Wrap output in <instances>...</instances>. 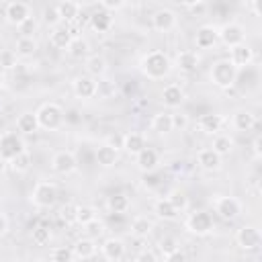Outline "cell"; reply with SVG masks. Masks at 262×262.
<instances>
[{"instance_id":"cell-42","label":"cell","mask_w":262,"mask_h":262,"mask_svg":"<svg viewBox=\"0 0 262 262\" xmlns=\"http://www.w3.org/2000/svg\"><path fill=\"white\" fill-rule=\"evenodd\" d=\"M168 201L172 203V207H174L178 213L186 211V207H188V196H186L182 190H172L170 196H168Z\"/></svg>"},{"instance_id":"cell-49","label":"cell","mask_w":262,"mask_h":262,"mask_svg":"<svg viewBox=\"0 0 262 262\" xmlns=\"http://www.w3.org/2000/svg\"><path fill=\"white\" fill-rule=\"evenodd\" d=\"M84 229H86V233H88L86 237H92V239H94L96 235H100V233L104 231V225H102L98 219H94V221H90L88 225H84Z\"/></svg>"},{"instance_id":"cell-53","label":"cell","mask_w":262,"mask_h":262,"mask_svg":"<svg viewBox=\"0 0 262 262\" xmlns=\"http://www.w3.org/2000/svg\"><path fill=\"white\" fill-rule=\"evenodd\" d=\"M135 262H158V256H156V252H151V250H141V252L137 254Z\"/></svg>"},{"instance_id":"cell-23","label":"cell","mask_w":262,"mask_h":262,"mask_svg":"<svg viewBox=\"0 0 262 262\" xmlns=\"http://www.w3.org/2000/svg\"><path fill=\"white\" fill-rule=\"evenodd\" d=\"M135 164L141 172H154L160 164V154L154 149V147H145L143 151H139L135 156Z\"/></svg>"},{"instance_id":"cell-24","label":"cell","mask_w":262,"mask_h":262,"mask_svg":"<svg viewBox=\"0 0 262 262\" xmlns=\"http://www.w3.org/2000/svg\"><path fill=\"white\" fill-rule=\"evenodd\" d=\"M199 53L196 51H190V49H184V51H178L176 57H174V63L180 72H194L199 68Z\"/></svg>"},{"instance_id":"cell-31","label":"cell","mask_w":262,"mask_h":262,"mask_svg":"<svg viewBox=\"0 0 262 262\" xmlns=\"http://www.w3.org/2000/svg\"><path fill=\"white\" fill-rule=\"evenodd\" d=\"M151 131H156L158 135H168L172 129V113H156L151 119Z\"/></svg>"},{"instance_id":"cell-41","label":"cell","mask_w":262,"mask_h":262,"mask_svg":"<svg viewBox=\"0 0 262 262\" xmlns=\"http://www.w3.org/2000/svg\"><path fill=\"white\" fill-rule=\"evenodd\" d=\"M76 215H78V205H74V203H66L59 209V219L66 225H74L76 223Z\"/></svg>"},{"instance_id":"cell-9","label":"cell","mask_w":262,"mask_h":262,"mask_svg":"<svg viewBox=\"0 0 262 262\" xmlns=\"http://www.w3.org/2000/svg\"><path fill=\"white\" fill-rule=\"evenodd\" d=\"M235 244L246 252H254L262 244V233H260V229L256 225H244L235 233Z\"/></svg>"},{"instance_id":"cell-6","label":"cell","mask_w":262,"mask_h":262,"mask_svg":"<svg viewBox=\"0 0 262 262\" xmlns=\"http://www.w3.org/2000/svg\"><path fill=\"white\" fill-rule=\"evenodd\" d=\"M217 39L229 49L237 47V45L246 43V29H244V25H239L235 20H229V23L221 25V29H217Z\"/></svg>"},{"instance_id":"cell-19","label":"cell","mask_w":262,"mask_h":262,"mask_svg":"<svg viewBox=\"0 0 262 262\" xmlns=\"http://www.w3.org/2000/svg\"><path fill=\"white\" fill-rule=\"evenodd\" d=\"M84 66H86V74H88L90 78H94V80L100 78V76H104L106 70H108L106 57L100 55V53H90V55L84 59Z\"/></svg>"},{"instance_id":"cell-58","label":"cell","mask_w":262,"mask_h":262,"mask_svg":"<svg viewBox=\"0 0 262 262\" xmlns=\"http://www.w3.org/2000/svg\"><path fill=\"white\" fill-rule=\"evenodd\" d=\"M4 170H6V162H4L2 158H0V176L4 174Z\"/></svg>"},{"instance_id":"cell-59","label":"cell","mask_w":262,"mask_h":262,"mask_svg":"<svg viewBox=\"0 0 262 262\" xmlns=\"http://www.w3.org/2000/svg\"><path fill=\"white\" fill-rule=\"evenodd\" d=\"M2 86H4V76H2V72H0V90H2Z\"/></svg>"},{"instance_id":"cell-51","label":"cell","mask_w":262,"mask_h":262,"mask_svg":"<svg viewBox=\"0 0 262 262\" xmlns=\"http://www.w3.org/2000/svg\"><path fill=\"white\" fill-rule=\"evenodd\" d=\"M104 143H106L108 147H113L115 151H119V149H123V135H121V133H111V135L104 139Z\"/></svg>"},{"instance_id":"cell-52","label":"cell","mask_w":262,"mask_h":262,"mask_svg":"<svg viewBox=\"0 0 262 262\" xmlns=\"http://www.w3.org/2000/svg\"><path fill=\"white\" fill-rule=\"evenodd\" d=\"M184 8H188L192 14H199V12H203V10H207V2H203V0H194V2H184L182 4Z\"/></svg>"},{"instance_id":"cell-20","label":"cell","mask_w":262,"mask_h":262,"mask_svg":"<svg viewBox=\"0 0 262 262\" xmlns=\"http://www.w3.org/2000/svg\"><path fill=\"white\" fill-rule=\"evenodd\" d=\"M184 98H186V94H184L182 86H178V84H168V86L162 90V102H164V106H168V108H178V106H182Z\"/></svg>"},{"instance_id":"cell-26","label":"cell","mask_w":262,"mask_h":262,"mask_svg":"<svg viewBox=\"0 0 262 262\" xmlns=\"http://www.w3.org/2000/svg\"><path fill=\"white\" fill-rule=\"evenodd\" d=\"M231 125L235 131H250L254 125H256V115L248 108H239L233 113L231 117Z\"/></svg>"},{"instance_id":"cell-13","label":"cell","mask_w":262,"mask_h":262,"mask_svg":"<svg viewBox=\"0 0 262 262\" xmlns=\"http://www.w3.org/2000/svg\"><path fill=\"white\" fill-rule=\"evenodd\" d=\"M96 88H98V82L90 76H78L74 82H72V90L78 98L82 100H90L96 96Z\"/></svg>"},{"instance_id":"cell-46","label":"cell","mask_w":262,"mask_h":262,"mask_svg":"<svg viewBox=\"0 0 262 262\" xmlns=\"http://www.w3.org/2000/svg\"><path fill=\"white\" fill-rule=\"evenodd\" d=\"M43 23L47 25V27H59V23H61V18H59V12H57V8H55V4L53 6H45L43 8Z\"/></svg>"},{"instance_id":"cell-30","label":"cell","mask_w":262,"mask_h":262,"mask_svg":"<svg viewBox=\"0 0 262 262\" xmlns=\"http://www.w3.org/2000/svg\"><path fill=\"white\" fill-rule=\"evenodd\" d=\"M94 158H96L98 166H102V168H113V166L117 164V160H119V151H115V149L108 147L106 143H100V145L96 147V151H94Z\"/></svg>"},{"instance_id":"cell-55","label":"cell","mask_w":262,"mask_h":262,"mask_svg":"<svg viewBox=\"0 0 262 262\" xmlns=\"http://www.w3.org/2000/svg\"><path fill=\"white\" fill-rule=\"evenodd\" d=\"M6 231H8V219H6L4 213H0V237H2Z\"/></svg>"},{"instance_id":"cell-3","label":"cell","mask_w":262,"mask_h":262,"mask_svg":"<svg viewBox=\"0 0 262 262\" xmlns=\"http://www.w3.org/2000/svg\"><path fill=\"white\" fill-rule=\"evenodd\" d=\"M237 72L239 70L231 66L229 59H217L211 68V82L221 90H229L237 80Z\"/></svg>"},{"instance_id":"cell-50","label":"cell","mask_w":262,"mask_h":262,"mask_svg":"<svg viewBox=\"0 0 262 262\" xmlns=\"http://www.w3.org/2000/svg\"><path fill=\"white\" fill-rule=\"evenodd\" d=\"M125 6H127V4H125L123 0H102V2H100V8L106 10V12H111V14L117 12V10H121V8H125Z\"/></svg>"},{"instance_id":"cell-32","label":"cell","mask_w":262,"mask_h":262,"mask_svg":"<svg viewBox=\"0 0 262 262\" xmlns=\"http://www.w3.org/2000/svg\"><path fill=\"white\" fill-rule=\"evenodd\" d=\"M37 47L39 45H37L35 37H18L16 45H14V53H16V57H33Z\"/></svg>"},{"instance_id":"cell-36","label":"cell","mask_w":262,"mask_h":262,"mask_svg":"<svg viewBox=\"0 0 262 262\" xmlns=\"http://www.w3.org/2000/svg\"><path fill=\"white\" fill-rule=\"evenodd\" d=\"M151 231H154V221H151V219L139 215V217H135V219L131 221V233H133L135 237H147Z\"/></svg>"},{"instance_id":"cell-22","label":"cell","mask_w":262,"mask_h":262,"mask_svg":"<svg viewBox=\"0 0 262 262\" xmlns=\"http://www.w3.org/2000/svg\"><path fill=\"white\" fill-rule=\"evenodd\" d=\"M217 29L213 27V25H203V27H199V31H196V35H194V43H196V47L199 49H211V47H215L217 45Z\"/></svg>"},{"instance_id":"cell-38","label":"cell","mask_w":262,"mask_h":262,"mask_svg":"<svg viewBox=\"0 0 262 262\" xmlns=\"http://www.w3.org/2000/svg\"><path fill=\"white\" fill-rule=\"evenodd\" d=\"M96 219V209L92 205H78V215H76V223H80L82 227L88 225L90 221Z\"/></svg>"},{"instance_id":"cell-40","label":"cell","mask_w":262,"mask_h":262,"mask_svg":"<svg viewBox=\"0 0 262 262\" xmlns=\"http://www.w3.org/2000/svg\"><path fill=\"white\" fill-rule=\"evenodd\" d=\"M8 164H10V168H12L16 174H25V172H29V168H31V156H29V151H23L20 156H16L14 160H10Z\"/></svg>"},{"instance_id":"cell-48","label":"cell","mask_w":262,"mask_h":262,"mask_svg":"<svg viewBox=\"0 0 262 262\" xmlns=\"http://www.w3.org/2000/svg\"><path fill=\"white\" fill-rule=\"evenodd\" d=\"M186 127H188V115H184V113H172V129L184 131Z\"/></svg>"},{"instance_id":"cell-4","label":"cell","mask_w":262,"mask_h":262,"mask_svg":"<svg viewBox=\"0 0 262 262\" xmlns=\"http://www.w3.org/2000/svg\"><path fill=\"white\" fill-rule=\"evenodd\" d=\"M23 151H27V143H25V139L18 133L8 131V133L0 135V158L6 164L10 160H14L16 156H20Z\"/></svg>"},{"instance_id":"cell-25","label":"cell","mask_w":262,"mask_h":262,"mask_svg":"<svg viewBox=\"0 0 262 262\" xmlns=\"http://www.w3.org/2000/svg\"><path fill=\"white\" fill-rule=\"evenodd\" d=\"M72 252H74V258L78 260H90L96 254V242L92 237H80L74 242Z\"/></svg>"},{"instance_id":"cell-1","label":"cell","mask_w":262,"mask_h":262,"mask_svg":"<svg viewBox=\"0 0 262 262\" xmlns=\"http://www.w3.org/2000/svg\"><path fill=\"white\" fill-rule=\"evenodd\" d=\"M139 70L147 80H164L172 72V59L164 51H149L141 57Z\"/></svg>"},{"instance_id":"cell-57","label":"cell","mask_w":262,"mask_h":262,"mask_svg":"<svg viewBox=\"0 0 262 262\" xmlns=\"http://www.w3.org/2000/svg\"><path fill=\"white\" fill-rule=\"evenodd\" d=\"M248 6H250V10H252V12H254V14H256V16H258V14H260V10H258V4H256V2H250V4H248Z\"/></svg>"},{"instance_id":"cell-18","label":"cell","mask_w":262,"mask_h":262,"mask_svg":"<svg viewBox=\"0 0 262 262\" xmlns=\"http://www.w3.org/2000/svg\"><path fill=\"white\" fill-rule=\"evenodd\" d=\"M147 147L145 143V135L139 131H129L123 135V151L129 156H137L139 151H143Z\"/></svg>"},{"instance_id":"cell-12","label":"cell","mask_w":262,"mask_h":262,"mask_svg":"<svg viewBox=\"0 0 262 262\" xmlns=\"http://www.w3.org/2000/svg\"><path fill=\"white\" fill-rule=\"evenodd\" d=\"M178 25V14L172 8H160L151 16V27L160 33H168Z\"/></svg>"},{"instance_id":"cell-5","label":"cell","mask_w":262,"mask_h":262,"mask_svg":"<svg viewBox=\"0 0 262 262\" xmlns=\"http://www.w3.org/2000/svg\"><path fill=\"white\" fill-rule=\"evenodd\" d=\"M31 201L35 207L39 209H51L57 201V188L53 182H47V180H41L33 186V192H31Z\"/></svg>"},{"instance_id":"cell-29","label":"cell","mask_w":262,"mask_h":262,"mask_svg":"<svg viewBox=\"0 0 262 262\" xmlns=\"http://www.w3.org/2000/svg\"><path fill=\"white\" fill-rule=\"evenodd\" d=\"M16 129L18 133L23 135H33L39 131V121H37V115L35 113H20L16 117Z\"/></svg>"},{"instance_id":"cell-28","label":"cell","mask_w":262,"mask_h":262,"mask_svg":"<svg viewBox=\"0 0 262 262\" xmlns=\"http://www.w3.org/2000/svg\"><path fill=\"white\" fill-rule=\"evenodd\" d=\"M66 53H68L70 57H74V59H86V57L90 55V43H88L84 37H76V35H74V39L70 41Z\"/></svg>"},{"instance_id":"cell-17","label":"cell","mask_w":262,"mask_h":262,"mask_svg":"<svg viewBox=\"0 0 262 262\" xmlns=\"http://www.w3.org/2000/svg\"><path fill=\"white\" fill-rule=\"evenodd\" d=\"M223 123H225V119L219 113H205L199 117V129L207 135H217L221 131Z\"/></svg>"},{"instance_id":"cell-11","label":"cell","mask_w":262,"mask_h":262,"mask_svg":"<svg viewBox=\"0 0 262 262\" xmlns=\"http://www.w3.org/2000/svg\"><path fill=\"white\" fill-rule=\"evenodd\" d=\"M4 18H6L8 25L18 27L27 18H31V6L27 2H8L6 8H4Z\"/></svg>"},{"instance_id":"cell-35","label":"cell","mask_w":262,"mask_h":262,"mask_svg":"<svg viewBox=\"0 0 262 262\" xmlns=\"http://www.w3.org/2000/svg\"><path fill=\"white\" fill-rule=\"evenodd\" d=\"M106 207H108L111 213H127L129 207H131V201H129L127 194L115 192V194H111V196L106 199Z\"/></svg>"},{"instance_id":"cell-34","label":"cell","mask_w":262,"mask_h":262,"mask_svg":"<svg viewBox=\"0 0 262 262\" xmlns=\"http://www.w3.org/2000/svg\"><path fill=\"white\" fill-rule=\"evenodd\" d=\"M211 149H213L215 154H219L221 158H223V156H229L231 149H233V139H231L227 133H217V135H213V145H211Z\"/></svg>"},{"instance_id":"cell-45","label":"cell","mask_w":262,"mask_h":262,"mask_svg":"<svg viewBox=\"0 0 262 262\" xmlns=\"http://www.w3.org/2000/svg\"><path fill=\"white\" fill-rule=\"evenodd\" d=\"M74 260V252L68 246H57L51 250V262H72Z\"/></svg>"},{"instance_id":"cell-16","label":"cell","mask_w":262,"mask_h":262,"mask_svg":"<svg viewBox=\"0 0 262 262\" xmlns=\"http://www.w3.org/2000/svg\"><path fill=\"white\" fill-rule=\"evenodd\" d=\"M227 59L231 61V66H235V68L239 70V68L252 63V59H254V51H252V47H250L248 43H242V45L229 49V57H227Z\"/></svg>"},{"instance_id":"cell-37","label":"cell","mask_w":262,"mask_h":262,"mask_svg":"<svg viewBox=\"0 0 262 262\" xmlns=\"http://www.w3.org/2000/svg\"><path fill=\"white\" fill-rule=\"evenodd\" d=\"M55 8H57V12H59V18L66 20V23L76 20L78 14H80V4H78V2H70V0H66V2L55 4Z\"/></svg>"},{"instance_id":"cell-56","label":"cell","mask_w":262,"mask_h":262,"mask_svg":"<svg viewBox=\"0 0 262 262\" xmlns=\"http://www.w3.org/2000/svg\"><path fill=\"white\" fill-rule=\"evenodd\" d=\"M260 145H262V139H260V137H256V139H254V154H256V156H260V154H262Z\"/></svg>"},{"instance_id":"cell-54","label":"cell","mask_w":262,"mask_h":262,"mask_svg":"<svg viewBox=\"0 0 262 262\" xmlns=\"http://www.w3.org/2000/svg\"><path fill=\"white\" fill-rule=\"evenodd\" d=\"M164 258H166V262H188V256L182 250H176V252H172V254H168Z\"/></svg>"},{"instance_id":"cell-10","label":"cell","mask_w":262,"mask_h":262,"mask_svg":"<svg viewBox=\"0 0 262 262\" xmlns=\"http://www.w3.org/2000/svg\"><path fill=\"white\" fill-rule=\"evenodd\" d=\"M51 168H53L55 174L68 176V174H72V172L78 170V160H76L74 151H70V149H59V151H55L53 158H51Z\"/></svg>"},{"instance_id":"cell-27","label":"cell","mask_w":262,"mask_h":262,"mask_svg":"<svg viewBox=\"0 0 262 262\" xmlns=\"http://www.w3.org/2000/svg\"><path fill=\"white\" fill-rule=\"evenodd\" d=\"M72 39H74V33L68 27H55L49 33V43L55 49H68V45H70Z\"/></svg>"},{"instance_id":"cell-8","label":"cell","mask_w":262,"mask_h":262,"mask_svg":"<svg viewBox=\"0 0 262 262\" xmlns=\"http://www.w3.org/2000/svg\"><path fill=\"white\" fill-rule=\"evenodd\" d=\"M213 209L225 221H233V219H237L242 215V203H239V199L227 196V194L225 196H217L215 203H213Z\"/></svg>"},{"instance_id":"cell-44","label":"cell","mask_w":262,"mask_h":262,"mask_svg":"<svg viewBox=\"0 0 262 262\" xmlns=\"http://www.w3.org/2000/svg\"><path fill=\"white\" fill-rule=\"evenodd\" d=\"M16 53L14 49H0V68L2 70H14L16 68Z\"/></svg>"},{"instance_id":"cell-43","label":"cell","mask_w":262,"mask_h":262,"mask_svg":"<svg viewBox=\"0 0 262 262\" xmlns=\"http://www.w3.org/2000/svg\"><path fill=\"white\" fill-rule=\"evenodd\" d=\"M158 246H160V252H162L164 256H168V254L180 250V242H178V237H174V235H164Z\"/></svg>"},{"instance_id":"cell-15","label":"cell","mask_w":262,"mask_h":262,"mask_svg":"<svg viewBox=\"0 0 262 262\" xmlns=\"http://www.w3.org/2000/svg\"><path fill=\"white\" fill-rule=\"evenodd\" d=\"M196 164L205 170V172H217L221 168V156L215 154L211 147H201L196 151Z\"/></svg>"},{"instance_id":"cell-7","label":"cell","mask_w":262,"mask_h":262,"mask_svg":"<svg viewBox=\"0 0 262 262\" xmlns=\"http://www.w3.org/2000/svg\"><path fill=\"white\" fill-rule=\"evenodd\" d=\"M184 227L194 233V235H207L215 229V223H213V215L209 211H194L186 217L184 221Z\"/></svg>"},{"instance_id":"cell-2","label":"cell","mask_w":262,"mask_h":262,"mask_svg":"<svg viewBox=\"0 0 262 262\" xmlns=\"http://www.w3.org/2000/svg\"><path fill=\"white\" fill-rule=\"evenodd\" d=\"M35 115L39 121V129H45V131H57L63 127V121H66V113L57 102H43Z\"/></svg>"},{"instance_id":"cell-14","label":"cell","mask_w":262,"mask_h":262,"mask_svg":"<svg viewBox=\"0 0 262 262\" xmlns=\"http://www.w3.org/2000/svg\"><path fill=\"white\" fill-rule=\"evenodd\" d=\"M100 252L108 262H119L125 256V242L121 237H106L100 246Z\"/></svg>"},{"instance_id":"cell-21","label":"cell","mask_w":262,"mask_h":262,"mask_svg":"<svg viewBox=\"0 0 262 262\" xmlns=\"http://www.w3.org/2000/svg\"><path fill=\"white\" fill-rule=\"evenodd\" d=\"M113 14L111 12H106V10H94L92 14H90V20H88V25H90V29L94 31V33H108L111 29H113Z\"/></svg>"},{"instance_id":"cell-33","label":"cell","mask_w":262,"mask_h":262,"mask_svg":"<svg viewBox=\"0 0 262 262\" xmlns=\"http://www.w3.org/2000/svg\"><path fill=\"white\" fill-rule=\"evenodd\" d=\"M154 213H156V217H160V219H164V221H174V219H178V211L172 207V203L168 201V199H160V201H156V205H154Z\"/></svg>"},{"instance_id":"cell-47","label":"cell","mask_w":262,"mask_h":262,"mask_svg":"<svg viewBox=\"0 0 262 262\" xmlns=\"http://www.w3.org/2000/svg\"><path fill=\"white\" fill-rule=\"evenodd\" d=\"M37 27H39V25H37V20H35L33 16H31V18H27V20H25L23 25H18L16 29H18L20 37H33V33L37 31Z\"/></svg>"},{"instance_id":"cell-39","label":"cell","mask_w":262,"mask_h":262,"mask_svg":"<svg viewBox=\"0 0 262 262\" xmlns=\"http://www.w3.org/2000/svg\"><path fill=\"white\" fill-rule=\"evenodd\" d=\"M31 237H33L35 246H47L51 242V229L45 227V225H37V227H33Z\"/></svg>"}]
</instances>
